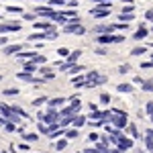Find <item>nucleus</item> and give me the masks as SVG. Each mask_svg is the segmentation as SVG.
<instances>
[{
	"mask_svg": "<svg viewBox=\"0 0 153 153\" xmlns=\"http://www.w3.org/2000/svg\"><path fill=\"white\" fill-rule=\"evenodd\" d=\"M108 123H110L112 127H117V129L129 127V123H127V112H125V110L114 108V110H112V114H110V118H108Z\"/></svg>",
	"mask_w": 153,
	"mask_h": 153,
	"instance_id": "f257e3e1",
	"label": "nucleus"
},
{
	"mask_svg": "<svg viewBox=\"0 0 153 153\" xmlns=\"http://www.w3.org/2000/svg\"><path fill=\"white\" fill-rule=\"evenodd\" d=\"M106 82V76H100L98 71H90V74H86V84H84V88H94V86H100V84Z\"/></svg>",
	"mask_w": 153,
	"mask_h": 153,
	"instance_id": "f03ea898",
	"label": "nucleus"
},
{
	"mask_svg": "<svg viewBox=\"0 0 153 153\" xmlns=\"http://www.w3.org/2000/svg\"><path fill=\"white\" fill-rule=\"evenodd\" d=\"M0 112L4 114V118H8V120H12V123H19L21 120V114L14 110V106H8V104H4V102H0Z\"/></svg>",
	"mask_w": 153,
	"mask_h": 153,
	"instance_id": "7ed1b4c3",
	"label": "nucleus"
},
{
	"mask_svg": "<svg viewBox=\"0 0 153 153\" xmlns=\"http://www.w3.org/2000/svg\"><path fill=\"white\" fill-rule=\"evenodd\" d=\"M125 41V37L120 35H112V33H104V35H98V43H102V45H106V43H123Z\"/></svg>",
	"mask_w": 153,
	"mask_h": 153,
	"instance_id": "20e7f679",
	"label": "nucleus"
},
{
	"mask_svg": "<svg viewBox=\"0 0 153 153\" xmlns=\"http://www.w3.org/2000/svg\"><path fill=\"white\" fill-rule=\"evenodd\" d=\"M63 31H65V33H76V35H84V33H86V29H84L78 21H76V23H74V21H71V23H65Z\"/></svg>",
	"mask_w": 153,
	"mask_h": 153,
	"instance_id": "39448f33",
	"label": "nucleus"
},
{
	"mask_svg": "<svg viewBox=\"0 0 153 153\" xmlns=\"http://www.w3.org/2000/svg\"><path fill=\"white\" fill-rule=\"evenodd\" d=\"M117 147L120 149V151H127V149L133 147V141H131L129 137H125V135L118 133V135H117Z\"/></svg>",
	"mask_w": 153,
	"mask_h": 153,
	"instance_id": "423d86ee",
	"label": "nucleus"
},
{
	"mask_svg": "<svg viewBox=\"0 0 153 153\" xmlns=\"http://www.w3.org/2000/svg\"><path fill=\"white\" fill-rule=\"evenodd\" d=\"M16 31H21V25L14 23V21L0 25V35H4V33H16Z\"/></svg>",
	"mask_w": 153,
	"mask_h": 153,
	"instance_id": "0eeeda50",
	"label": "nucleus"
},
{
	"mask_svg": "<svg viewBox=\"0 0 153 153\" xmlns=\"http://www.w3.org/2000/svg\"><path fill=\"white\" fill-rule=\"evenodd\" d=\"M16 78H19L21 82H31V84H41V82H43V80H39V78L33 76V71H21Z\"/></svg>",
	"mask_w": 153,
	"mask_h": 153,
	"instance_id": "6e6552de",
	"label": "nucleus"
},
{
	"mask_svg": "<svg viewBox=\"0 0 153 153\" xmlns=\"http://www.w3.org/2000/svg\"><path fill=\"white\" fill-rule=\"evenodd\" d=\"M96 35H104V33H112V31H117V25H108V27H104V25H98V27H94L92 29Z\"/></svg>",
	"mask_w": 153,
	"mask_h": 153,
	"instance_id": "1a4fd4ad",
	"label": "nucleus"
},
{
	"mask_svg": "<svg viewBox=\"0 0 153 153\" xmlns=\"http://www.w3.org/2000/svg\"><path fill=\"white\" fill-rule=\"evenodd\" d=\"M37 55H39V53H37V51H23V53H19V55H16V61H31V59H35Z\"/></svg>",
	"mask_w": 153,
	"mask_h": 153,
	"instance_id": "9d476101",
	"label": "nucleus"
},
{
	"mask_svg": "<svg viewBox=\"0 0 153 153\" xmlns=\"http://www.w3.org/2000/svg\"><path fill=\"white\" fill-rule=\"evenodd\" d=\"M23 47H25L23 43H12V45H6V47H4V53H6V55H14V53H19Z\"/></svg>",
	"mask_w": 153,
	"mask_h": 153,
	"instance_id": "9b49d317",
	"label": "nucleus"
},
{
	"mask_svg": "<svg viewBox=\"0 0 153 153\" xmlns=\"http://www.w3.org/2000/svg\"><path fill=\"white\" fill-rule=\"evenodd\" d=\"M145 37H147V29H145V25H139V29L133 33V39H135V41H141Z\"/></svg>",
	"mask_w": 153,
	"mask_h": 153,
	"instance_id": "f8f14e48",
	"label": "nucleus"
},
{
	"mask_svg": "<svg viewBox=\"0 0 153 153\" xmlns=\"http://www.w3.org/2000/svg\"><path fill=\"white\" fill-rule=\"evenodd\" d=\"M35 27L37 31H49V29H53V25L49 23V21H35Z\"/></svg>",
	"mask_w": 153,
	"mask_h": 153,
	"instance_id": "ddd939ff",
	"label": "nucleus"
},
{
	"mask_svg": "<svg viewBox=\"0 0 153 153\" xmlns=\"http://www.w3.org/2000/svg\"><path fill=\"white\" fill-rule=\"evenodd\" d=\"M63 98H51V100H47V104H49V108H55V110H59V106H63Z\"/></svg>",
	"mask_w": 153,
	"mask_h": 153,
	"instance_id": "4468645a",
	"label": "nucleus"
},
{
	"mask_svg": "<svg viewBox=\"0 0 153 153\" xmlns=\"http://www.w3.org/2000/svg\"><path fill=\"white\" fill-rule=\"evenodd\" d=\"M84 123H86V117H80V114H76V117L71 118V125H74L76 129H78V127H82Z\"/></svg>",
	"mask_w": 153,
	"mask_h": 153,
	"instance_id": "2eb2a0df",
	"label": "nucleus"
},
{
	"mask_svg": "<svg viewBox=\"0 0 153 153\" xmlns=\"http://www.w3.org/2000/svg\"><path fill=\"white\" fill-rule=\"evenodd\" d=\"M117 90H118V92H123V94H127V92H133V86H131V84H118Z\"/></svg>",
	"mask_w": 153,
	"mask_h": 153,
	"instance_id": "dca6fc26",
	"label": "nucleus"
},
{
	"mask_svg": "<svg viewBox=\"0 0 153 153\" xmlns=\"http://www.w3.org/2000/svg\"><path fill=\"white\" fill-rule=\"evenodd\" d=\"M118 19H120V23H129V21H133V12H120Z\"/></svg>",
	"mask_w": 153,
	"mask_h": 153,
	"instance_id": "f3484780",
	"label": "nucleus"
},
{
	"mask_svg": "<svg viewBox=\"0 0 153 153\" xmlns=\"http://www.w3.org/2000/svg\"><path fill=\"white\" fill-rule=\"evenodd\" d=\"M37 65H39V63H35L33 59H31V61H25V71H35Z\"/></svg>",
	"mask_w": 153,
	"mask_h": 153,
	"instance_id": "a211bd4d",
	"label": "nucleus"
},
{
	"mask_svg": "<svg viewBox=\"0 0 153 153\" xmlns=\"http://www.w3.org/2000/svg\"><path fill=\"white\" fill-rule=\"evenodd\" d=\"M41 74H43V76H45V80H53V78H55V76H53V71L49 70V68H41Z\"/></svg>",
	"mask_w": 153,
	"mask_h": 153,
	"instance_id": "6ab92c4d",
	"label": "nucleus"
},
{
	"mask_svg": "<svg viewBox=\"0 0 153 153\" xmlns=\"http://www.w3.org/2000/svg\"><path fill=\"white\" fill-rule=\"evenodd\" d=\"M80 55H82V51H74V53H70V55H68V63H74Z\"/></svg>",
	"mask_w": 153,
	"mask_h": 153,
	"instance_id": "aec40b11",
	"label": "nucleus"
},
{
	"mask_svg": "<svg viewBox=\"0 0 153 153\" xmlns=\"http://www.w3.org/2000/svg\"><path fill=\"white\" fill-rule=\"evenodd\" d=\"M65 147H68V137H65V139H61V141H57V143H55V149H57V151H61V149H65Z\"/></svg>",
	"mask_w": 153,
	"mask_h": 153,
	"instance_id": "412c9836",
	"label": "nucleus"
},
{
	"mask_svg": "<svg viewBox=\"0 0 153 153\" xmlns=\"http://www.w3.org/2000/svg\"><path fill=\"white\" fill-rule=\"evenodd\" d=\"M145 145H147V149L153 153V137L151 135H145Z\"/></svg>",
	"mask_w": 153,
	"mask_h": 153,
	"instance_id": "4be33fe9",
	"label": "nucleus"
},
{
	"mask_svg": "<svg viewBox=\"0 0 153 153\" xmlns=\"http://www.w3.org/2000/svg\"><path fill=\"white\" fill-rule=\"evenodd\" d=\"M82 70H84L82 65H74V63H71V65H70V70H68V71H70V76H74V74H80Z\"/></svg>",
	"mask_w": 153,
	"mask_h": 153,
	"instance_id": "5701e85b",
	"label": "nucleus"
},
{
	"mask_svg": "<svg viewBox=\"0 0 153 153\" xmlns=\"http://www.w3.org/2000/svg\"><path fill=\"white\" fill-rule=\"evenodd\" d=\"M141 88H143V92H153V82H143Z\"/></svg>",
	"mask_w": 153,
	"mask_h": 153,
	"instance_id": "b1692460",
	"label": "nucleus"
},
{
	"mask_svg": "<svg viewBox=\"0 0 153 153\" xmlns=\"http://www.w3.org/2000/svg\"><path fill=\"white\" fill-rule=\"evenodd\" d=\"M65 137H68V139H76V137H78V131L76 129H68L65 131Z\"/></svg>",
	"mask_w": 153,
	"mask_h": 153,
	"instance_id": "393cba45",
	"label": "nucleus"
},
{
	"mask_svg": "<svg viewBox=\"0 0 153 153\" xmlns=\"http://www.w3.org/2000/svg\"><path fill=\"white\" fill-rule=\"evenodd\" d=\"M2 94H4V96H16V94H19V90H16V88H6Z\"/></svg>",
	"mask_w": 153,
	"mask_h": 153,
	"instance_id": "a878e982",
	"label": "nucleus"
},
{
	"mask_svg": "<svg viewBox=\"0 0 153 153\" xmlns=\"http://www.w3.org/2000/svg\"><path fill=\"white\" fill-rule=\"evenodd\" d=\"M45 102H47V98L41 96V98H35V100H33V106H41V104H45Z\"/></svg>",
	"mask_w": 153,
	"mask_h": 153,
	"instance_id": "bb28decb",
	"label": "nucleus"
},
{
	"mask_svg": "<svg viewBox=\"0 0 153 153\" xmlns=\"http://www.w3.org/2000/svg\"><path fill=\"white\" fill-rule=\"evenodd\" d=\"M143 53H145V47H135L131 51V55H143Z\"/></svg>",
	"mask_w": 153,
	"mask_h": 153,
	"instance_id": "cd10ccee",
	"label": "nucleus"
},
{
	"mask_svg": "<svg viewBox=\"0 0 153 153\" xmlns=\"http://www.w3.org/2000/svg\"><path fill=\"white\" fill-rule=\"evenodd\" d=\"M33 61H35V63H39V65H43V63L47 61V57H45V55H37V57L33 59Z\"/></svg>",
	"mask_w": 153,
	"mask_h": 153,
	"instance_id": "c85d7f7f",
	"label": "nucleus"
},
{
	"mask_svg": "<svg viewBox=\"0 0 153 153\" xmlns=\"http://www.w3.org/2000/svg\"><path fill=\"white\" fill-rule=\"evenodd\" d=\"M23 16H25V21H35V16H39V14H37V12H27Z\"/></svg>",
	"mask_w": 153,
	"mask_h": 153,
	"instance_id": "c756f323",
	"label": "nucleus"
},
{
	"mask_svg": "<svg viewBox=\"0 0 153 153\" xmlns=\"http://www.w3.org/2000/svg\"><path fill=\"white\" fill-rule=\"evenodd\" d=\"M23 137H25V141H37V135H33V133H27V135L23 133Z\"/></svg>",
	"mask_w": 153,
	"mask_h": 153,
	"instance_id": "7c9ffc66",
	"label": "nucleus"
},
{
	"mask_svg": "<svg viewBox=\"0 0 153 153\" xmlns=\"http://www.w3.org/2000/svg\"><path fill=\"white\" fill-rule=\"evenodd\" d=\"M129 133L133 135V137H139V131H137V127H135V125H129Z\"/></svg>",
	"mask_w": 153,
	"mask_h": 153,
	"instance_id": "2f4dec72",
	"label": "nucleus"
},
{
	"mask_svg": "<svg viewBox=\"0 0 153 153\" xmlns=\"http://www.w3.org/2000/svg\"><path fill=\"white\" fill-rule=\"evenodd\" d=\"M4 129L8 131V133H12V131L16 129V127H14V123H12V120H8V123H6V125H4Z\"/></svg>",
	"mask_w": 153,
	"mask_h": 153,
	"instance_id": "473e14b6",
	"label": "nucleus"
},
{
	"mask_svg": "<svg viewBox=\"0 0 153 153\" xmlns=\"http://www.w3.org/2000/svg\"><path fill=\"white\" fill-rule=\"evenodd\" d=\"M100 102H102V104H108V102H110V96L108 94H100Z\"/></svg>",
	"mask_w": 153,
	"mask_h": 153,
	"instance_id": "72a5a7b5",
	"label": "nucleus"
},
{
	"mask_svg": "<svg viewBox=\"0 0 153 153\" xmlns=\"http://www.w3.org/2000/svg\"><path fill=\"white\" fill-rule=\"evenodd\" d=\"M143 70H149V68H153V61H145V63H141Z\"/></svg>",
	"mask_w": 153,
	"mask_h": 153,
	"instance_id": "f704fd0d",
	"label": "nucleus"
},
{
	"mask_svg": "<svg viewBox=\"0 0 153 153\" xmlns=\"http://www.w3.org/2000/svg\"><path fill=\"white\" fill-rule=\"evenodd\" d=\"M145 19H147V21H153V8L145 12Z\"/></svg>",
	"mask_w": 153,
	"mask_h": 153,
	"instance_id": "c9c22d12",
	"label": "nucleus"
},
{
	"mask_svg": "<svg viewBox=\"0 0 153 153\" xmlns=\"http://www.w3.org/2000/svg\"><path fill=\"white\" fill-rule=\"evenodd\" d=\"M57 53H59V55H70V51H68V49H65V47L57 49Z\"/></svg>",
	"mask_w": 153,
	"mask_h": 153,
	"instance_id": "e433bc0d",
	"label": "nucleus"
},
{
	"mask_svg": "<svg viewBox=\"0 0 153 153\" xmlns=\"http://www.w3.org/2000/svg\"><path fill=\"white\" fill-rule=\"evenodd\" d=\"M6 10H8V12H21V8H19V6H8Z\"/></svg>",
	"mask_w": 153,
	"mask_h": 153,
	"instance_id": "4c0bfd02",
	"label": "nucleus"
},
{
	"mask_svg": "<svg viewBox=\"0 0 153 153\" xmlns=\"http://www.w3.org/2000/svg\"><path fill=\"white\" fill-rule=\"evenodd\" d=\"M147 114H153V102H147Z\"/></svg>",
	"mask_w": 153,
	"mask_h": 153,
	"instance_id": "58836bf2",
	"label": "nucleus"
},
{
	"mask_svg": "<svg viewBox=\"0 0 153 153\" xmlns=\"http://www.w3.org/2000/svg\"><path fill=\"white\" fill-rule=\"evenodd\" d=\"M118 71H120V74H127V71H129V65H120Z\"/></svg>",
	"mask_w": 153,
	"mask_h": 153,
	"instance_id": "ea45409f",
	"label": "nucleus"
},
{
	"mask_svg": "<svg viewBox=\"0 0 153 153\" xmlns=\"http://www.w3.org/2000/svg\"><path fill=\"white\" fill-rule=\"evenodd\" d=\"M96 53H98V55H106V49H102V47H98V49H96Z\"/></svg>",
	"mask_w": 153,
	"mask_h": 153,
	"instance_id": "a19ab883",
	"label": "nucleus"
},
{
	"mask_svg": "<svg viewBox=\"0 0 153 153\" xmlns=\"http://www.w3.org/2000/svg\"><path fill=\"white\" fill-rule=\"evenodd\" d=\"M123 12H133V6H131V4H129V6H125V8H123Z\"/></svg>",
	"mask_w": 153,
	"mask_h": 153,
	"instance_id": "79ce46f5",
	"label": "nucleus"
},
{
	"mask_svg": "<svg viewBox=\"0 0 153 153\" xmlns=\"http://www.w3.org/2000/svg\"><path fill=\"white\" fill-rule=\"evenodd\" d=\"M4 43H6V37H0V47H2Z\"/></svg>",
	"mask_w": 153,
	"mask_h": 153,
	"instance_id": "37998d69",
	"label": "nucleus"
},
{
	"mask_svg": "<svg viewBox=\"0 0 153 153\" xmlns=\"http://www.w3.org/2000/svg\"><path fill=\"white\" fill-rule=\"evenodd\" d=\"M92 2H96V4H98V2H104V0H92Z\"/></svg>",
	"mask_w": 153,
	"mask_h": 153,
	"instance_id": "c03bdc74",
	"label": "nucleus"
},
{
	"mask_svg": "<svg viewBox=\"0 0 153 153\" xmlns=\"http://www.w3.org/2000/svg\"><path fill=\"white\" fill-rule=\"evenodd\" d=\"M151 123H153V114H151Z\"/></svg>",
	"mask_w": 153,
	"mask_h": 153,
	"instance_id": "a18cd8bd",
	"label": "nucleus"
},
{
	"mask_svg": "<svg viewBox=\"0 0 153 153\" xmlns=\"http://www.w3.org/2000/svg\"><path fill=\"white\" fill-rule=\"evenodd\" d=\"M0 153H6V151H0Z\"/></svg>",
	"mask_w": 153,
	"mask_h": 153,
	"instance_id": "49530a36",
	"label": "nucleus"
},
{
	"mask_svg": "<svg viewBox=\"0 0 153 153\" xmlns=\"http://www.w3.org/2000/svg\"><path fill=\"white\" fill-rule=\"evenodd\" d=\"M0 80H2V76H0Z\"/></svg>",
	"mask_w": 153,
	"mask_h": 153,
	"instance_id": "de8ad7c7",
	"label": "nucleus"
},
{
	"mask_svg": "<svg viewBox=\"0 0 153 153\" xmlns=\"http://www.w3.org/2000/svg\"><path fill=\"white\" fill-rule=\"evenodd\" d=\"M151 31H153V27H151Z\"/></svg>",
	"mask_w": 153,
	"mask_h": 153,
	"instance_id": "09e8293b",
	"label": "nucleus"
},
{
	"mask_svg": "<svg viewBox=\"0 0 153 153\" xmlns=\"http://www.w3.org/2000/svg\"><path fill=\"white\" fill-rule=\"evenodd\" d=\"M151 59H153V55H151Z\"/></svg>",
	"mask_w": 153,
	"mask_h": 153,
	"instance_id": "8fccbe9b",
	"label": "nucleus"
}]
</instances>
